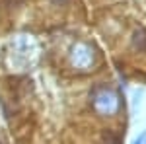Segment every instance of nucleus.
<instances>
[{
	"mask_svg": "<svg viewBox=\"0 0 146 144\" xmlns=\"http://www.w3.org/2000/svg\"><path fill=\"white\" fill-rule=\"evenodd\" d=\"M92 105L101 115H113L115 111L119 109V98H117V94L113 90H109L107 86H101V88L94 90Z\"/></svg>",
	"mask_w": 146,
	"mask_h": 144,
	"instance_id": "f257e3e1",
	"label": "nucleus"
},
{
	"mask_svg": "<svg viewBox=\"0 0 146 144\" xmlns=\"http://www.w3.org/2000/svg\"><path fill=\"white\" fill-rule=\"evenodd\" d=\"M70 60H72V64L80 70H88V68L94 64V53H92V49L88 45H76L74 49H72V53H70Z\"/></svg>",
	"mask_w": 146,
	"mask_h": 144,
	"instance_id": "f03ea898",
	"label": "nucleus"
},
{
	"mask_svg": "<svg viewBox=\"0 0 146 144\" xmlns=\"http://www.w3.org/2000/svg\"><path fill=\"white\" fill-rule=\"evenodd\" d=\"M135 47L138 51H146V31L140 29L135 33Z\"/></svg>",
	"mask_w": 146,
	"mask_h": 144,
	"instance_id": "7ed1b4c3",
	"label": "nucleus"
},
{
	"mask_svg": "<svg viewBox=\"0 0 146 144\" xmlns=\"http://www.w3.org/2000/svg\"><path fill=\"white\" fill-rule=\"evenodd\" d=\"M135 144H146V133H142V134H140V138H138V140H136Z\"/></svg>",
	"mask_w": 146,
	"mask_h": 144,
	"instance_id": "20e7f679",
	"label": "nucleus"
},
{
	"mask_svg": "<svg viewBox=\"0 0 146 144\" xmlns=\"http://www.w3.org/2000/svg\"><path fill=\"white\" fill-rule=\"evenodd\" d=\"M107 138H109V144H119V138H115V136H111V134H109Z\"/></svg>",
	"mask_w": 146,
	"mask_h": 144,
	"instance_id": "39448f33",
	"label": "nucleus"
}]
</instances>
